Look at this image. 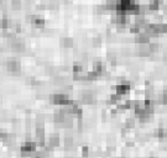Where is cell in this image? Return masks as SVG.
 Returning a JSON list of instances; mask_svg holds the SVG:
<instances>
[{
	"mask_svg": "<svg viewBox=\"0 0 167 158\" xmlns=\"http://www.w3.org/2000/svg\"><path fill=\"white\" fill-rule=\"evenodd\" d=\"M60 45L63 48H72L74 42H73V38H71V37H62L60 40Z\"/></svg>",
	"mask_w": 167,
	"mask_h": 158,
	"instance_id": "cell-10",
	"label": "cell"
},
{
	"mask_svg": "<svg viewBox=\"0 0 167 158\" xmlns=\"http://www.w3.org/2000/svg\"><path fill=\"white\" fill-rule=\"evenodd\" d=\"M120 98H121V96H119V95L111 94L110 95V100H109V103H110V104H118V101L120 100Z\"/></svg>",
	"mask_w": 167,
	"mask_h": 158,
	"instance_id": "cell-21",
	"label": "cell"
},
{
	"mask_svg": "<svg viewBox=\"0 0 167 158\" xmlns=\"http://www.w3.org/2000/svg\"><path fill=\"white\" fill-rule=\"evenodd\" d=\"M93 72H96L98 75H101L103 73H105V65L101 62H96L93 64Z\"/></svg>",
	"mask_w": 167,
	"mask_h": 158,
	"instance_id": "cell-11",
	"label": "cell"
},
{
	"mask_svg": "<svg viewBox=\"0 0 167 158\" xmlns=\"http://www.w3.org/2000/svg\"><path fill=\"white\" fill-rule=\"evenodd\" d=\"M130 92V84L128 82H123L115 85V93L119 96H124Z\"/></svg>",
	"mask_w": 167,
	"mask_h": 158,
	"instance_id": "cell-5",
	"label": "cell"
},
{
	"mask_svg": "<svg viewBox=\"0 0 167 158\" xmlns=\"http://www.w3.org/2000/svg\"><path fill=\"white\" fill-rule=\"evenodd\" d=\"M22 7V0H11V9L20 10Z\"/></svg>",
	"mask_w": 167,
	"mask_h": 158,
	"instance_id": "cell-17",
	"label": "cell"
},
{
	"mask_svg": "<svg viewBox=\"0 0 167 158\" xmlns=\"http://www.w3.org/2000/svg\"><path fill=\"white\" fill-rule=\"evenodd\" d=\"M73 147V137L72 136H66L65 137V148L69 150Z\"/></svg>",
	"mask_w": 167,
	"mask_h": 158,
	"instance_id": "cell-18",
	"label": "cell"
},
{
	"mask_svg": "<svg viewBox=\"0 0 167 158\" xmlns=\"http://www.w3.org/2000/svg\"><path fill=\"white\" fill-rule=\"evenodd\" d=\"M10 27L12 29V33H20L21 32V24L20 22H10Z\"/></svg>",
	"mask_w": 167,
	"mask_h": 158,
	"instance_id": "cell-16",
	"label": "cell"
},
{
	"mask_svg": "<svg viewBox=\"0 0 167 158\" xmlns=\"http://www.w3.org/2000/svg\"><path fill=\"white\" fill-rule=\"evenodd\" d=\"M37 148V143L33 141H25L21 147H20V153L21 157H31L33 153L36 152Z\"/></svg>",
	"mask_w": 167,
	"mask_h": 158,
	"instance_id": "cell-1",
	"label": "cell"
},
{
	"mask_svg": "<svg viewBox=\"0 0 167 158\" xmlns=\"http://www.w3.org/2000/svg\"><path fill=\"white\" fill-rule=\"evenodd\" d=\"M82 152H83V153H82L83 156H88V147H83V148H82Z\"/></svg>",
	"mask_w": 167,
	"mask_h": 158,
	"instance_id": "cell-28",
	"label": "cell"
},
{
	"mask_svg": "<svg viewBox=\"0 0 167 158\" xmlns=\"http://www.w3.org/2000/svg\"><path fill=\"white\" fill-rule=\"evenodd\" d=\"M134 42L137 45H149L150 43V37L146 33H137L134 38Z\"/></svg>",
	"mask_w": 167,
	"mask_h": 158,
	"instance_id": "cell-9",
	"label": "cell"
},
{
	"mask_svg": "<svg viewBox=\"0 0 167 158\" xmlns=\"http://www.w3.org/2000/svg\"><path fill=\"white\" fill-rule=\"evenodd\" d=\"M31 158H45V155H43V152H36L31 156Z\"/></svg>",
	"mask_w": 167,
	"mask_h": 158,
	"instance_id": "cell-26",
	"label": "cell"
},
{
	"mask_svg": "<svg viewBox=\"0 0 167 158\" xmlns=\"http://www.w3.org/2000/svg\"><path fill=\"white\" fill-rule=\"evenodd\" d=\"M135 125H134V120L133 119H129L126 122H125V127L126 128H131V127H134Z\"/></svg>",
	"mask_w": 167,
	"mask_h": 158,
	"instance_id": "cell-25",
	"label": "cell"
},
{
	"mask_svg": "<svg viewBox=\"0 0 167 158\" xmlns=\"http://www.w3.org/2000/svg\"><path fill=\"white\" fill-rule=\"evenodd\" d=\"M35 138H36V142H37L41 147L45 146L46 135H45V128H43V127H37V128H35Z\"/></svg>",
	"mask_w": 167,
	"mask_h": 158,
	"instance_id": "cell-6",
	"label": "cell"
},
{
	"mask_svg": "<svg viewBox=\"0 0 167 158\" xmlns=\"http://www.w3.org/2000/svg\"><path fill=\"white\" fill-rule=\"evenodd\" d=\"M30 22H31V26L33 29H43L46 26V20L41 16H37V15H32Z\"/></svg>",
	"mask_w": 167,
	"mask_h": 158,
	"instance_id": "cell-7",
	"label": "cell"
},
{
	"mask_svg": "<svg viewBox=\"0 0 167 158\" xmlns=\"http://www.w3.org/2000/svg\"><path fill=\"white\" fill-rule=\"evenodd\" d=\"M106 11H115L116 10V0H106L104 4Z\"/></svg>",
	"mask_w": 167,
	"mask_h": 158,
	"instance_id": "cell-13",
	"label": "cell"
},
{
	"mask_svg": "<svg viewBox=\"0 0 167 158\" xmlns=\"http://www.w3.org/2000/svg\"><path fill=\"white\" fill-rule=\"evenodd\" d=\"M50 103L53 104V105H61V106H65V105H69L71 103H73L67 94H52L50 96Z\"/></svg>",
	"mask_w": 167,
	"mask_h": 158,
	"instance_id": "cell-2",
	"label": "cell"
},
{
	"mask_svg": "<svg viewBox=\"0 0 167 158\" xmlns=\"http://www.w3.org/2000/svg\"><path fill=\"white\" fill-rule=\"evenodd\" d=\"M106 60H108V62H110L113 65H115V63H116V57H115V55H113V53H109V55L106 56Z\"/></svg>",
	"mask_w": 167,
	"mask_h": 158,
	"instance_id": "cell-22",
	"label": "cell"
},
{
	"mask_svg": "<svg viewBox=\"0 0 167 158\" xmlns=\"http://www.w3.org/2000/svg\"><path fill=\"white\" fill-rule=\"evenodd\" d=\"M48 146L50 147H58L60 146V137H58V135H52L48 138Z\"/></svg>",
	"mask_w": 167,
	"mask_h": 158,
	"instance_id": "cell-12",
	"label": "cell"
},
{
	"mask_svg": "<svg viewBox=\"0 0 167 158\" xmlns=\"http://www.w3.org/2000/svg\"><path fill=\"white\" fill-rule=\"evenodd\" d=\"M162 103H164V104H167V89L164 92V94H162Z\"/></svg>",
	"mask_w": 167,
	"mask_h": 158,
	"instance_id": "cell-27",
	"label": "cell"
},
{
	"mask_svg": "<svg viewBox=\"0 0 167 158\" xmlns=\"http://www.w3.org/2000/svg\"><path fill=\"white\" fill-rule=\"evenodd\" d=\"M160 5H161V2L159 0H151L149 2V5H147L149 11H156V10H159L160 9Z\"/></svg>",
	"mask_w": 167,
	"mask_h": 158,
	"instance_id": "cell-14",
	"label": "cell"
},
{
	"mask_svg": "<svg viewBox=\"0 0 167 158\" xmlns=\"http://www.w3.org/2000/svg\"><path fill=\"white\" fill-rule=\"evenodd\" d=\"M2 1H4V0H0V6L2 5Z\"/></svg>",
	"mask_w": 167,
	"mask_h": 158,
	"instance_id": "cell-29",
	"label": "cell"
},
{
	"mask_svg": "<svg viewBox=\"0 0 167 158\" xmlns=\"http://www.w3.org/2000/svg\"><path fill=\"white\" fill-rule=\"evenodd\" d=\"M6 137H7V132H6L5 130L0 128V141H4Z\"/></svg>",
	"mask_w": 167,
	"mask_h": 158,
	"instance_id": "cell-24",
	"label": "cell"
},
{
	"mask_svg": "<svg viewBox=\"0 0 167 158\" xmlns=\"http://www.w3.org/2000/svg\"><path fill=\"white\" fill-rule=\"evenodd\" d=\"M155 136L159 137L160 140H165V138L167 137V130L166 128H164V127L157 128V130L155 131Z\"/></svg>",
	"mask_w": 167,
	"mask_h": 158,
	"instance_id": "cell-15",
	"label": "cell"
},
{
	"mask_svg": "<svg viewBox=\"0 0 167 158\" xmlns=\"http://www.w3.org/2000/svg\"><path fill=\"white\" fill-rule=\"evenodd\" d=\"M83 64L82 63H74L73 64V72L74 73H83Z\"/></svg>",
	"mask_w": 167,
	"mask_h": 158,
	"instance_id": "cell-19",
	"label": "cell"
},
{
	"mask_svg": "<svg viewBox=\"0 0 167 158\" xmlns=\"http://www.w3.org/2000/svg\"><path fill=\"white\" fill-rule=\"evenodd\" d=\"M6 69L9 73L11 74H20L21 73V63L19 60L16 58H10L7 62H6Z\"/></svg>",
	"mask_w": 167,
	"mask_h": 158,
	"instance_id": "cell-3",
	"label": "cell"
},
{
	"mask_svg": "<svg viewBox=\"0 0 167 158\" xmlns=\"http://www.w3.org/2000/svg\"><path fill=\"white\" fill-rule=\"evenodd\" d=\"M151 158H154V157H151Z\"/></svg>",
	"mask_w": 167,
	"mask_h": 158,
	"instance_id": "cell-31",
	"label": "cell"
},
{
	"mask_svg": "<svg viewBox=\"0 0 167 158\" xmlns=\"http://www.w3.org/2000/svg\"><path fill=\"white\" fill-rule=\"evenodd\" d=\"M140 31H141V29H140L137 25H135V24H134V25H131V26H130V32H131V33L137 35V33H140Z\"/></svg>",
	"mask_w": 167,
	"mask_h": 158,
	"instance_id": "cell-23",
	"label": "cell"
},
{
	"mask_svg": "<svg viewBox=\"0 0 167 158\" xmlns=\"http://www.w3.org/2000/svg\"><path fill=\"white\" fill-rule=\"evenodd\" d=\"M9 43H10V48H11L12 52L20 53V52H24L25 51V43H24V41L20 40V38H17V37H15L14 40L9 41Z\"/></svg>",
	"mask_w": 167,
	"mask_h": 158,
	"instance_id": "cell-4",
	"label": "cell"
},
{
	"mask_svg": "<svg viewBox=\"0 0 167 158\" xmlns=\"http://www.w3.org/2000/svg\"><path fill=\"white\" fill-rule=\"evenodd\" d=\"M100 45H101V38H100L99 36L93 37V40H92V46H93V47H100Z\"/></svg>",
	"mask_w": 167,
	"mask_h": 158,
	"instance_id": "cell-20",
	"label": "cell"
},
{
	"mask_svg": "<svg viewBox=\"0 0 167 158\" xmlns=\"http://www.w3.org/2000/svg\"><path fill=\"white\" fill-rule=\"evenodd\" d=\"M0 29H1V19H0Z\"/></svg>",
	"mask_w": 167,
	"mask_h": 158,
	"instance_id": "cell-30",
	"label": "cell"
},
{
	"mask_svg": "<svg viewBox=\"0 0 167 158\" xmlns=\"http://www.w3.org/2000/svg\"><path fill=\"white\" fill-rule=\"evenodd\" d=\"M94 93L91 92V90H87V92H83L81 94V101L83 104H93L94 103Z\"/></svg>",
	"mask_w": 167,
	"mask_h": 158,
	"instance_id": "cell-8",
	"label": "cell"
}]
</instances>
